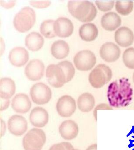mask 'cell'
<instances>
[{
    "mask_svg": "<svg viewBox=\"0 0 134 150\" xmlns=\"http://www.w3.org/2000/svg\"><path fill=\"white\" fill-rule=\"evenodd\" d=\"M113 110V108H112V107L108 104H104V103L99 104L96 106V107L94 108L93 111V117L96 121H97V113L98 110Z\"/></svg>",
    "mask_w": 134,
    "mask_h": 150,
    "instance_id": "32",
    "label": "cell"
},
{
    "mask_svg": "<svg viewBox=\"0 0 134 150\" xmlns=\"http://www.w3.org/2000/svg\"><path fill=\"white\" fill-rule=\"evenodd\" d=\"M44 70V64L42 61L33 59L31 60L25 68V74L29 80L37 81L43 78Z\"/></svg>",
    "mask_w": 134,
    "mask_h": 150,
    "instance_id": "10",
    "label": "cell"
},
{
    "mask_svg": "<svg viewBox=\"0 0 134 150\" xmlns=\"http://www.w3.org/2000/svg\"><path fill=\"white\" fill-rule=\"evenodd\" d=\"M29 118L32 125L37 127H43L48 123L49 115L44 108L36 107L31 110Z\"/></svg>",
    "mask_w": 134,
    "mask_h": 150,
    "instance_id": "15",
    "label": "cell"
},
{
    "mask_svg": "<svg viewBox=\"0 0 134 150\" xmlns=\"http://www.w3.org/2000/svg\"><path fill=\"white\" fill-rule=\"evenodd\" d=\"M133 82L134 83V72L133 74Z\"/></svg>",
    "mask_w": 134,
    "mask_h": 150,
    "instance_id": "38",
    "label": "cell"
},
{
    "mask_svg": "<svg viewBox=\"0 0 134 150\" xmlns=\"http://www.w3.org/2000/svg\"><path fill=\"white\" fill-rule=\"evenodd\" d=\"M80 150L78 149H72V150Z\"/></svg>",
    "mask_w": 134,
    "mask_h": 150,
    "instance_id": "39",
    "label": "cell"
},
{
    "mask_svg": "<svg viewBox=\"0 0 134 150\" xmlns=\"http://www.w3.org/2000/svg\"><path fill=\"white\" fill-rule=\"evenodd\" d=\"M53 29L56 35L66 38L73 34L74 26L71 20L65 17H60L55 21Z\"/></svg>",
    "mask_w": 134,
    "mask_h": 150,
    "instance_id": "12",
    "label": "cell"
},
{
    "mask_svg": "<svg viewBox=\"0 0 134 150\" xmlns=\"http://www.w3.org/2000/svg\"><path fill=\"white\" fill-rule=\"evenodd\" d=\"M11 108L16 113L26 114L30 110L31 103L28 96L23 93H19L12 99Z\"/></svg>",
    "mask_w": 134,
    "mask_h": 150,
    "instance_id": "16",
    "label": "cell"
},
{
    "mask_svg": "<svg viewBox=\"0 0 134 150\" xmlns=\"http://www.w3.org/2000/svg\"><path fill=\"white\" fill-rule=\"evenodd\" d=\"M97 7L100 10L103 12L109 11L113 8L115 2L114 1H99L95 2Z\"/></svg>",
    "mask_w": 134,
    "mask_h": 150,
    "instance_id": "29",
    "label": "cell"
},
{
    "mask_svg": "<svg viewBox=\"0 0 134 150\" xmlns=\"http://www.w3.org/2000/svg\"><path fill=\"white\" fill-rule=\"evenodd\" d=\"M124 64L129 69H134V48L129 47L124 51L123 54Z\"/></svg>",
    "mask_w": 134,
    "mask_h": 150,
    "instance_id": "28",
    "label": "cell"
},
{
    "mask_svg": "<svg viewBox=\"0 0 134 150\" xmlns=\"http://www.w3.org/2000/svg\"><path fill=\"white\" fill-rule=\"evenodd\" d=\"M6 132V125L5 122L1 118V137H2Z\"/></svg>",
    "mask_w": 134,
    "mask_h": 150,
    "instance_id": "35",
    "label": "cell"
},
{
    "mask_svg": "<svg viewBox=\"0 0 134 150\" xmlns=\"http://www.w3.org/2000/svg\"><path fill=\"white\" fill-rule=\"evenodd\" d=\"M16 1H0L1 6L6 9H9L13 8L15 4Z\"/></svg>",
    "mask_w": 134,
    "mask_h": 150,
    "instance_id": "33",
    "label": "cell"
},
{
    "mask_svg": "<svg viewBox=\"0 0 134 150\" xmlns=\"http://www.w3.org/2000/svg\"><path fill=\"white\" fill-rule=\"evenodd\" d=\"M44 39L38 32H32L26 36L25 45L31 51H38L43 45Z\"/></svg>",
    "mask_w": 134,
    "mask_h": 150,
    "instance_id": "22",
    "label": "cell"
},
{
    "mask_svg": "<svg viewBox=\"0 0 134 150\" xmlns=\"http://www.w3.org/2000/svg\"><path fill=\"white\" fill-rule=\"evenodd\" d=\"M54 21L53 20H46L40 25V32L46 38H53L56 36L53 29Z\"/></svg>",
    "mask_w": 134,
    "mask_h": 150,
    "instance_id": "25",
    "label": "cell"
},
{
    "mask_svg": "<svg viewBox=\"0 0 134 150\" xmlns=\"http://www.w3.org/2000/svg\"><path fill=\"white\" fill-rule=\"evenodd\" d=\"M5 44L2 38H1V56L2 55L5 50Z\"/></svg>",
    "mask_w": 134,
    "mask_h": 150,
    "instance_id": "36",
    "label": "cell"
},
{
    "mask_svg": "<svg viewBox=\"0 0 134 150\" xmlns=\"http://www.w3.org/2000/svg\"><path fill=\"white\" fill-rule=\"evenodd\" d=\"M96 62L95 54L88 50H83L78 52L73 58L75 67L81 71L91 70L96 64Z\"/></svg>",
    "mask_w": 134,
    "mask_h": 150,
    "instance_id": "7",
    "label": "cell"
},
{
    "mask_svg": "<svg viewBox=\"0 0 134 150\" xmlns=\"http://www.w3.org/2000/svg\"><path fill=\"white\" fill-rule=\"evenodd\" d=\"M77 105L80 111L88 113L91 111L95 106V98L91 93L85 92L79 96Z\"/></svg>",
    "mask_w": 134,
    "mask_h": 150,
    "instance_id": "21",
    "label": "cell"
},
{
    "mask_svg": "<svg viewBox=\"0 0 134 150\" xmlns=\"http://www.w3.org/2000/svg\"><path fill=\"white\" fill-rule=\"evenodd\" d=\"M121 19L115 12H109L104 14L101 19V24L104 29L113 31L121 25Z\"/></svg>",
    "mask_w": 134,
    "mask_h": 150,
    "instance_id": "19",
    "label": "cell"
},
{
    "mask_svg": "<svg viewBox=\"0 0 134 150\" xmlns=\"http://www.w3.org/2000/svg\"><path fill=\"white\" fill-rule=\"evenodd\" d=\"M58 114L63 117L71 116L76 110V102L74 98L68 95L60 97L56 105Z\"/></svg>",
    "mask_w": 134,
    "mask_h": 150,
    "instance_id": "9",
    "label": "cell"
},
{
    "mask_svg": "<svg viewBox=\"0 0 134 150\" xmlns=\"http://www.w3.org/2000/svg\"><path fill=\"white\" fill-rule=\"evenodd\" d=\"M112 77L111 69L104 64H99L92 70L89 75L90 84L95 88H101L109 82Z\"/></svg>",
    "mask_w": 134,
    "mask_h": 150,
    "instance_id": "4",
    "label": "cell"
},
{
    "mask_svg": "<svg viewBox=\"0 0 134 150\" xmlns=\"http://www.w3.org/2000/svg\"><path fill=\"white\" fill-rule=\"evenodd\" d=\"M121 51L118 46L112 42H106L101 46L100 54L101 58L108 62L116 61L119 58Z\"/></svg>",
    "mask_w": 134,
    "mask_h": 150,
    "instance_id": "13",
    "label": "cell"
},
{
    "mask_svg": "<svg viewBox=\"0 0 134 150\" xmlns=\"http://www.w3.org/2000/svg\"><path fill=\"white\" fill-rule=\"evenodd\" d=\"M30 95L34 103L43 105L48 103L51 100L52 91L50 88L43 83H37L31 88Z\"/></svg>",
    "mask_w": 134,
    "mask_h": 150,
    "instance_id": "6",
    "label": "cell"
},
{
    "mask_svg": "<svg viewBox=\"0 0 134 150\" xmlns=\"http://www.w3.org/2000/svg\"><path fill=\"white\" fill-rule=\"evenodd\" d=\"M86 150H97V144H91Z\"/></svg>",
    "mask_w": 134,
    "mask_h": 150,
    "instance_id": "37",
    "label": "cell"
},
{
    "mask_svg": "<svg viewBox=\"0 0 134 150\" xmlns=\"http://www.w3.org/2000/svg\"><path fill=\"white\" fill-rule=\"evenodd\" d=\"M46 77L49 84L54 88H61L66 83L64 72L57 64H51L48 66Z\"/></svg>",
    "mask_w": 134,
    "mask_h": 150,
    "instance_id": "8",
    "label": "cell"
},
{
    "mask_svg": "<svg viewBox=\"0 0 134 150\" xmlns=\"http://www.w3.org/2000/svg\"><path fill=\"white\" fill-rule=\"evenodd\" d=\"M51 54L53 56L58 59L65 58L69 54L70 47L66 41L58 40L54 42L51 47Z\"/></svg>",
    "mask_w": 134,
    "mask_h": 150,
    "instance_id": "23",
    "label": "cell"
},
{
    "mask_svg": "<svg viewBox=\"0 0 134 150\" xmlns=\"http://www.w3.org/2000/svg\"><path fill=\"white\" fill-rule=\"evenodd\" d=\"M74 149L72 144L68 142H62L53 145L49 150H71Z\"/></svg>",
    "mask_w": 134,
    "mask_h": 150,
    "instance_id": "30",
    "label": "cell"
},
{
    "mask_svg": "<svg viewBox=\"0 0 134 150\" xmlns=\"http://www.w3.org/2000/svg\"><path fill=\"white\" fill-rule=\"evenodd\" d=\"M16 86L14 81L9 78H3L0 80V97L9 99L15 94Z\"/></svg>",
    "mask_w": 134,
    "mask_h": 150,
    "instance_id": "20",
    "label": "cell"
},
{
    "mask_svg": "<svg viewBox=\"0 0 134 150\" xmlns=\"http://www.w3.org/2000/svg\"><path fill=\"white\" fill-rule=\"evenodd\" d=\"M36 13L32 8L26 6L22 8L15 14L13 20L14 26L19 32H26L34 25Z\"/></svg>",
    "mask_w": 134,
    "mask_h": 150,
    "instance_id": "3",
    "label": "cell"
},
{
    "mask_svg": "<svg viewBox=\"0 0 134 150\" xmlns=\"http://www.w3.org/2000/svg\"><path fill=\"white\" fill-rule=\"evenodd\" d=\"M8 126L11 134L16 136H21L27 130L28 123L22 116L14 115L9 118Z\"/></svg>",
    "mask_w": 134,
    "mask_h": 150,
    "instance_id": "11",
    "label": "cell"
},
{
    "mask_svg": "<svg viewBox=\"0 0 134 150\" xmlns=\"http://www.w3.org/2000/svg\"><path fill=\"white\" fill-rule=\"evenodd\" d=\"M98 35V30L93 23H88L83 25L79 29V35L83 41H94Z\"/></svg>",
    "mask_w": 134,
    "mask_h": 150,
    "instance_id": "24",
    "label": "cell"
},
{
    "mask_svg": "<svg viewBox=\"0 0 134 150\" xmlns=\"http://www.w3.org/2000/svg\"><path fill=\"white\" fill-rule=\"evenodd\" d=\"M57 65L62 68L66 76V83L70 82L74 76L75 70L73 64L68 61H63Z\"/></svg>",
    "mask_w": 134,
    "mask_h": 150,
    "instance_id": "26",
    "label": "cell"
},
{
    "mask_svg": "<svg viewBox=\"0 0 134 150\" xmlns=\"http://www.w3.org/2000/svg\"><path fill=\"white\" fill-rule=\"evenodd\" d=\"M29 3L31 5L38 8H44L48 7L51 4V2L49 1H31Z\"/></svg>",
    "mask_w": 134,
    "mask_h": 150,
    "instance_id": "31",
    "label": "cell"
},
{
    "mask_svg": "<svg viewBox=\"0 0 134 150\" xmlns=\"http://www.w3.org/2000/svg\"><path fill=\"white\" fill-rule=\"evenodd\" d=\"M133 96V90L128 79L122 78L110 83L108 88V100L111 107L120 108L127 106Z\"/></svg>",
    "mask_w": 134,
    "mask_h": 150,
    "instance_id": "1",
    "label": "cell"
},
{
    "mask_svg": "<svg viewBox=\"0 0 134 150\" xmlns=\"http://www.w3.org/2000/svg\"><path fill=\"white\" fill-rule=\"evenodd\" d=\"M115 39L116 42L120 46L127 47L133 43L134 34L129 28L122 27L115 32Z\"/></svg>",
    "mask_w": 134,
    "mask_h": 150,
    "instance_id": "18",
    "label": "cell"
},
{
    "mask_svg": "<svg viewBox=\"0 0 134 150\" xmlns=\"http://www.w3.org/2000/svg\"><path fill=\"white\" fill-rule=\"evenodd\" d=\"M46 141V134L42 129L34 128L29 130L22 140L25 150H42Z\"/></svg>",
    "mask_w": 134,
    "mask_h": 150,
    "instance_id": "5",
    "label": "cell"
},
{
    "mask_svg": "<svg viewBox=\"0 0 134 150\" xmlns=\"http://www.w3.org/2000/svg\"><path fill=\"white\" fill-rule=\"evenodd\" d=\"M10 101L9 99H4L1 98V106L0 110L1 111L5 110L9 108Z\"/></svg>",
    "mask_w": 134,
    "mask_h": 150,
    "instance_id": "34",
    "label": "cell"
},
{
    "mask_svg": "<svg viewBox=\"0 0 134 150\" xmlns=\"http://www.w3.org/2000/svg\"><path fill=\"white\" fill-rule=\"evenodd\" d=\"M29 54L27 50L22 47H16L11 49L9 55L11 63L16 67L24 66L28 61Z\"/></svg>",
    "mask_w": 134,
    "mask_h": 150,
    "instance_id": "14",
    "label": "cell"
},
{
    "mask_svg": "<svg viewBox=\"0 0 134 150\" xmlns=\"http://www.w3.org/2000/svg\"><path fill=\"white\" fill-rule=\"evenodd\" d=\"M133 8L134 2L132 1H117L116 2V10L119 14L121 15H128L133 11Z\"/></svg>",
    "mask_w": 134,
    "mask_h": 150,
    "instance_id": "27",
    "label": "cell"
},
{
    "mask_svg": "<svg viewBox=\"0 0 134 150\" xmlns=\"http://www.w3.org/2000/svg\"><path fill=\"white\" fill-rule=\"evenodd\" d=\"M59 132L65 140L74 139L79 133V127L77 123L71 120H66L61 123L59 127Z\"/></svg>",
    "mask_w": 134,
    "mask_h": 150,
    "instance_id": "17",
    "label": "cell"
},
{
    "mask_svg": "<svg viewBox=\"0 0 134 150\" xmlns=\"http://www.w3.org/2000/svg\"><path fill=\"white\" fill-rule=\"evenodd\" d=\"M68 8L74 18L83 22L93 20L97 14L96 7L89 1H69Z\"/></svg>",
    "mask_w": 134,
    "mask_h": 150,
    "instance_id": "2",
    "label": "cell"
}]
</instances>
